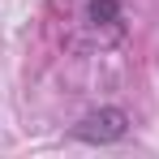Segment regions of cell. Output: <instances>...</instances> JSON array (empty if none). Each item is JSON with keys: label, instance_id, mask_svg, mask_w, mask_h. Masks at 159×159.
<instances>
[{"label": "cell", "instance_id": "obj_1", "mask_svg": "<svg viewBox=\"0 0 159 159\" xmlns=\"http://www.w3.org/2000/svg\"><path fill=\"white\" fill-rule=\"evenodd\" d=\"M129 133V116L120 107H99L90 116H82L73 125V138L78 142H95V146H107V142H120Z\"/></svg>", "mask_w": 159, "mask_h": 159}, {"label": "cell", "instance_id": "obj_2", "mask_svg": "<svg viewBox=\"0 0 159 159\" xmlns=\"http://www.w3.org/2000/svg\"><path fill=\"white\" fill-rule=\"evenodd\" d=\"M86 13L95 26H120V0H90Z\"/></svg>", "mask_w": 159, "mask_h": 159}]
</instances>
